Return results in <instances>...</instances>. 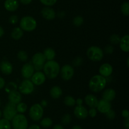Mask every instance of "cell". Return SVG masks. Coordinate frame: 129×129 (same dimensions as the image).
I'll use <instances>...</instances> for the list:
<instances>
[{
    "label": "cell",
    "mask_w": 129,
    "mask_h": 129,
    "mask_svg": "<svg viewBox=\"0 0 129 129\" xmlns=\"http://www.w3.org/2000/svg\"><path fill=\"white\" fill-rule=\"evenodd\" d=\"M12 126L14 129H27L28 121L26 116L23 114H17L13 118Z\"/></svg>",
    "instance_id": "obj_5"
},
{
    "label": "cell",
    "mask_w": 129,
    "mask_h": 129,
    "mask_svg": "<svg viewBox=\"0 0 129 129\" xmlns=\"http://www.w3.org/2000/svg\"><path fill=\"white\" fill-rule=\"evenodd\" d=\"M44 115V109L40 104L32 105L29 111V115L34 121H39L42 118Z\"/></svg>",
    "instance_id": "obj_6"
},
{
    "label": "cell",
    "mask_w": 129,
    "mask_h": 129,
    "mask_svg": "<svg viewBox=\"0 0 129 129\" xmlns=\"http://www.w3.org/2000/svg\"><path fill=\"white\" fill-rule=\"evenodd\" d=\"M121 11L125 16L129 15V3L128 2H124L121 6Z\"/></svg>",
    "instance_id": "obj_30"
},
{
    "label": "cell",
    "mask_w": 129,
    "mask_h": 129,
    "mask_svg": "<svg viewBox=\"0 0 129 129\" xmlns=\"http://www.w3.org/2000/svg\"><path fill=\"white\" fill-rule=\"evenodd\" d=\"M71 121V116L69 114H66L62 118V122L65 125L70 123Z\"/></svg>",
    "instance_id": "obj_35"
},
{
    "label": "cell",
    "mask_w": 129,
    "mask_h": 129,
    "mask_svg": "<svg viewBox=\"0 0 129 129\" xmlns=\"http://www.w3.org/2000/svg\"><path fill=\"white\" fill-rule=\"evenodd\" d=\"M31 78V81L32 82V83L36 85H42L46 80V77H45V74L41 72H37L34 73Z\"/></svg>",
    "instance_id": "obj_11"
},
{
    "label": "cell",
    "mask_w": 129,
    "mask_h": 129,
    "mask_svg": "<svg viewBox=\"0 0 129 129\" xmlns=\"http://www.w3.org/2000/svg\"><path fill=\"white\" fill-rule=\"evenodd\" d=\"M50 94L53 99H58L62 94V91L59 86H54L50 89Z\"/></svg>",
    "instance_id": "obj_23"
},
{
    "label": "cell",
    "mask_w": 129,
    "mask_h": 129,
    "mask_svg": "<svg viewBox=\"0 0 129 129\" xmlns=\"http://www.w3.org/2000/svg\"><path fill=\"white\" fill-rule=\"evenodd\" d=\"M88 114H89V116L92 118H94L95 117L96 115L97 114V111L96 110L95 108H91L89 110V112H88Z\"/></svg>",
    "instance_id": "obj_40"
},
{
    "label": "cell",
    "mask_w": 129,
    "mask_h": 129,
    "mask_svg": "<svg viewBox=\"0 0 129 129\" xmlns=\"http://www.w3.org/2000/svg\"><path fill=\"white\" fill-rule=\"evenodd\" d=\"M74 114L78 118L83 120L86 118L88 116V111L85 107L83 106H77L74 108Z\"/></svg>",
    "instance_id": "obj_13"
},
{
    "label": "cell",
    "mask_w": 129,
    "mask_h": 129,
    "mask_svg": "<svg viewBox=\"0 0 129 129\" xmlns=\"http://www.w3.org/2000/svg\"><path fill=\"white\" fill-rule=\"evenodd\" d=\"M34 66L31 64L30 63H26L21 68V75L23 77H24L26 79L31 78V76L34 73Z\"/></svg>",
    "instance_id": "obj_12"
},
{
    "label": "cell",
    "mask_w": 129,
    "mask_h": 129,
    "mask_svg": "<svg viewBox=\"0 0 129 129\" xmlns=\"http://www.w3.org/2000/svg\"><path fill=\"white\" fill-rule=\"evenodd\" d=\"M16 111L17 112L20 113H23L27 110V106L24 102H20L16 106Z\"/></svg>",
    "instance_id": "obj_31"
},
{
    "label": "cell",
    "mask_w": 129,
    "mask_h": 129,
    "mask_svg": "<svg viewBox=\"0 0 129 129\" xmlns=\"http://www.w3.org/2000/svg\"><path fill=\"white\" fill-rule=\"evenodd\" d=\"M73 63L76 67H79V66L81 65V64L83 63V59L81 57H77L73 60Z\"/></svg>",
    "instance_id": "obj_38"
},
{
    "label": "cell",
    "mask_w": 129,
    "mask_h": 129,
    "mask_svg": "<svg viewBox=\"0 0 129 129\" xmlns=\"http://www.w3.org/2000/svg\"><path fill=\"white\" fill-rule=\"evenodd\" d=\"M124 126L126 129L129 128V118H125V120L124 121Z\"/></svg>",
    "instance_id": "obj_44"
},
{
    "label": "cell",
    "mask_w": 129,
    "mask_h": 129,
    "mask_svg": "<svg viewBox=\"0 0 129 129\" xmlns=\"http://www.w3.org/2000/svg\"><path fill=\"white\" fill-rule=\"evenodd\" d=\"M120 37L118 35V34H112L110 37V40L111 43L113 44H118L120 42Z\"/></svg>",
    "instance_id": "obj_34"
},
{
    "label": "cell",
    "mask_w": 129,
    "mask_h": 129,
    "mask_svg": "<svg viewBox=\"0 0 129 129\" xmlns=\"http://www.w3.org/2000/svg\"><path fill=\"white\" fill-rule=\"evenodd\" d=\"M52 120L50 118H44L40 121V125L44 128H49L52 125Z\"/></svg>",
    "instance_id": "obj_27"
},
{
    "label": "cell",
    "mask_w": 129,
    "mask_h": 129,
    "mask_svg": "<svg viewBox=\"0 0 129 129\" xmlns=\"http://www.w3.org/2000/svg\"><path fill=\"white\" fill-rule=\"evenodd\" d=\"M17 88H18L17 85H16L15 82H9V83L6 85L5 89H6V92L10 93V92H12V91H16V90H17Z\"/></svg>",
    "instance_id": "obj_29"
},
{
    "label": "cell",
    "mask_w": 129,
    "mask_h": 129,
    "mask_svg": "<svg viewBox=\"0 0 129 129\" xmlns=\"http://www.w3.org/2000/svg\"><path fill=\"white\" fill-rule=\"evenodd\" d=\"M44 55L45 56L46 60L50 61L53 60L55 57V52L52 48H48L44 50Z\"/></svg>",
    "instance_id": "obj_25"
},
{
    "label": "cell",
    "mask_w": 129,
    "mask_h": 129,
    "mask_svg": "<svg viewBox=\"0 0 129 129\" xmlns=\"http://www.w3.org/2000/svg\"><path fill=\"white\" fill-rule=\"evenodd\" d=\"M16 106V104H14L11 102H8L5 106L3 110V116L5 119L10 121L17 115Z\"/></svg>",
    "instance_id": "obj_7"
},
{
    "label": "cell",
    "mask_w": 129,
    "mask_h": 129,
    "mask_svg": "<svg viewBox=\"0 0 129 129\" xmlns=\"http://www.w3.org/2000/svg\"><path fill=\"white\" fill-rule=\"evenodd\" d=\"M116 96L115 91L113 89H107L103 92V99L107 101L111 102L113 101Z\"/></svg>",
    "instance_id": "obj_21"
},
{
    "label": "cell",
    "mask_w": 129,
    "mask_h": 129,
    "mask_svg": "<svg viewBox=\"0 0 129 129\" xmlns=\"http://www.w3.org/2000/svg\"><path fill=\"white\" fill-rule=\"evenodd\" d=\"M74 74V68L69 64H65L60 70V75L63 80L66 81L69 80L73 78Z\"/></svg>",
    "instance_id": "obj_10"
},
{
    "label": "cell",
    "mask_w": 129,
    "mask_h": 129,
    "mask_svg": "<svg viewBox=\"0 0 129 129\" xmlns=\"http://www.w3.org/2000/svg\"><path fill=\"white\" fill-rule=\"evenodd\" d=\"M43 68L45 77H47L50 79L57 77L60 70L59 63L54 60L48 61L44 64Z\"/></svg>",
    "instance_id": "obj_1"
},
{
    "label": "cell",
    "mask_w": 129,
    "mask_h": 129,
    "mask_svg": "<svg viewBox=\"0 0 129 129\" xmlns=\"http://www.w3.org/2000/svg\"><path fill=\"white\" fill-rule=\"evenodd\" d=\"M128 61H129V58H128V59H127V67H129V64H128Z\"/></svg>",
    "instance_id": "obj_52"
},
{
    "label": "cell",
    "mask_w": 129,
    "mask_h": 129,
    "mask_svg": "<svg viewBox=\"0 0 129 129\" xmlns=\"http://www.w3.org/2000/svg\"><path fill=\"white\" fill-rule=\"evenodd\" d=\"M53 129H64V127H63L61 125L57 124V125H55V126L53 127Z\"/></svg>",
    "instance_id": "obj_48"
},
{
    "label": "cell",
    "mask_w": 129,
    "mask_h": 129,
    "mask_svg": "<svg viewBox=\"0 0 129 129\" xmlns=\"http://www.w3.org/2000/svg\"><path fill=\"white\" fill-rule=\"evenodd\" d=\"M99 72L103 77H109L113 72V67L109 63H104L100 67Z\"/></svg>",
    "instance_id": "obj_16"
},
{
    "label": "cell",
    "mask_w": 129,
    "mask_h": 129,
    "mask_svg": "<svg viewBox=\"0 0 129 129\" xmlns=\"http://www.w3.org/2000/svg\"><path fill=\"white\" fill-rule=\"evenodd\" d=\"M105 114L107 118H108L109 120H113L115 118V112L113 110H112V109H110L109 111H107Z\"/></svg>",
    "instance_id": "obj_37"
},
{
    "label": "cell",
    "mask_w": 129,
    "mask_h": 129,
    "mask_svg": "<svg viewBox=\"0 0 129 129\" xmlns=\"http://www.w3.org/2000/svg\"><path fill=\"white\" fill-rule=\"evenodd\" d=\"M10 121L6 119H0V129H11Z\"/></svg>",
    "instance_id": "obj_28"
},
{
    "label": "cell",
    "mask_w": 129,
    "mask_h": 129,
    "mask_svg": "<svg viewBox=\"0 0 129 129\" xmlns=\"http://www.w3.org/2000/svg\"><path fill=\"white\" fill-rule=\"evenodd\" d=\"M17 57L20 61L22 62H25L27 61L28 59V54L24 51H20L18 53Z\"/></svg>",
    "instance_id": "obj_32"
},
{
    "label": "cell",
    "mask_w": 129,
    "mask_h": 129,
    "mask_svg": "<svg viewBox=\"0 0 129 129\" xmlns=\"http://www.w3.org/2000/svg\"><path fill=\"white\" fill-rule=\"evenodd\" d=\"M46 59L44 54L42 53H35L32 57V63L34 64V68L35 70H40L44 67Z\"/></svg>",
    "instance_id": "obj_8"
},
{
    "label": "cell",
    "mask_w": 129,
    "mask_h": 129,
    "mask_svg": "<svg viewBox=\"0 0 129 129\" xmlns=\"http://www.w3.org/2000/svg\"><path fill=\"white\" fill-rule=\"evenodd\" d=\"M105 52L107 53V54H112V53H113V48L112 46L108 45L106 47L105 49Z\"/></svg>",
    "instance_id": "obj_41"
},
{
    "label": "cell",
    "mask_w": 129,
    "mask_h": 129,
    "mask_svg": "<svg viewBox=\"0 0 129 129\" xmlns=\"http://www.w3.org/2000/svg\"><path fill=\"white\" fill-rule=\"evenodd\" d=\"M0 70L3 74L6 75H10L13 72V66L7 61H3L0 63Z\"/></svg>",
    "instance_id": "obj_17"
},
{
    "label": "cell",
    "mask_w": 129,
    "mask_h": 129,
    "mask_svg": "<svg viewBox=\"0 0 129 129\" xmlns=\"http://www.w3.org/2000/svg\"><path fill=\"white\" fill-rule=\"evenodd\" d=\"M40 105H41L42 107H45V106L47 105V102L46 100H42L41 102V104Z\"/></svg>",
    "instance_id": "obj_49"
},
{
    "label": "cell",
    "mask_w": 129,
    "mask_h": 129,
    "mask_svg": "<svg viewBox=\"0 0 129 129\" xmlns=\"http://www.w3.org/2000/svg\"><path fill=\"white\" fill-rule=\"evenodd\" d=\"M41 14L43 17L47 20H54L55 18V16H56V13H55L54 9L51 8L49 6L44 8L42 10Z\"/></svg>",
    "instance_id": "obj_15"
},
{
    "label": "cell",
    "mask_w": 129,
    "mask_h": 129,
    "mask_svg": "<svg viewBox=\"0 0 129 129\" xmlns=\"http://www.w3.org/2000/svg\"><path fill=\"white\" fill-rule=\"evenodd\" d=\"M87 56L90 60L100 61L104 56L103 51L98 46H91L87 50Z\"/></svg>",
    "instance_id": "obj_4"
},
{
    "label": "cell",
    "mask_w": 129,
    "mask_h": 129,
    "mask_svg": "<svg viewBox=\"0 0 129 129\" xmlns=\"http://www.w3.org/2000/svg\"><path fill=\"white\" fill-rule=\"evenodd\" d=\"M31 1H32V0H20V2H21L23 5H29V4L31 2Z\"/></svg>",
    "instance_id": "obj_45"
},
{
    "label": "cell",
    "mask_w": 129,
    "mask_h": 129,
    "mask_svg": "<svg viewBox=\"0 0 129 129\" xmlns=\"http://www.w3.org/2000/svg\"><path fill=\"white\" fill-rule=\"evenodd\" d=\"M34 90V85L31 80L28 79L24 80L19 86V91L23 94H30Z\"/></svg>",
    "instance_id": "obj_9"
},
{
    "label": "cell",
    "mask_w": 129,
    "mask_h": 129,
    "mask_svg": "<svg viewBox=\"0 0 129 129\" xmlns=\"http://www.w3.org/2000/svg\"><path fill=\"white\" fill-rule=\"evenodd\" d=\"M20 28L23 31L31 32L37 27V22L35 18L30 16L23 17L20 20Z\"/></svg>",
    "instance_id": "obj_3"
},
{
    "label": "cell",
    "mask_w": 129,
    "mask_h": 129,
    "mask_svg": "<svg viewBox=\"0 0 129 129\" xmlns=\"http://www.w3.org/2000/svg\"><path fill=\"white\" fill-rule=\"evenodd\" d=\"M96 108L102 113H106L107 111H108L112 108V104H111L110 102L102 99L98 101Z\"/></svg>",
    "instance_id": "obj_14"
},
{
    "label": "cell",
    "mask_w": 129,
    "mask_h": 129,
    "mask_svg": "<svg viewBox=\"0 0 129 129\" xmlns=\"http://www.w3.org/2000/svg\"><path fill=\"white\" fill-rule=\"evenodd\" d=\"M122 116L124 118H129L128 116H129V113H128V111L127 110H124L122 111Z\"/></svg>",
    "instance_id": "obj_42"
},
{
    "label": "cell",
    "mask_w": 129,
    "mask_h": 129,
    "mask_svg": "<svg viewBox=\"0 0 129 129\" xmlns=\"http://www.w3.org/2000/svg\"><path fill=\"white\" fill-rule=\"evenodd\" d=\"M18 21V18L16 15H12L10 18V22L12 24H15Z\"/></svg>",
    "instance_id": "obj_39"
},
{
    "label": "cell",
    "mask_w": 129,
    "mask_h": 129,
    "mask_svg": "<svg viewBox=\"0 0 129 129\" xmlns=\"http://www.w3.org/2000/svg\"><path fill=\"white\" fill-rule=\"evenodd\" d=\"M1 116H2V113H1V110H0V118H1Z\"/></svg>",
    "instance_id": "obj_53"
},
{
    "label": "cell",
    "mask_w": 129,
    "mask_h": 129,
    "mask_svg": "<svg viewBox=\"0 0 129 129\" xmlns=\"http://www.w3.org/2000/svg\"><path fill=\"white\" fill-rule=\"evenodd\" d=\"M57 1V0H40V1L43 5H45L47 6H53V5L56 3Z\"/></svg>",
    "instance_id": "obj_36"
},
{
    "label": "cell",
    "mask_w": 129,
    "mask_h": 129,
    "mask_svg": "<svg viewBox=\"0 0 129 129\" xmlns=\"http://www.w3.org/2000/svg\"><path fill=\"white\" fill-rule=\"evenodd\" d=\"M5 85V81L3 78L0 77V89L3 88Z\"/></svg>",
    "instance_id": "obj_43"
},
{
    "label": "cell",
    "mask_w": 129,
    "mask_h": 129,
    "mask_svg": "<svg viewBox=\"0 0 129 129\" xmlns=\"http://www.w3.org/2000/svg\"><path fill=\"white\" fill-rule=\"evenodd\" d=\"M64 104L66 106H69V107H72L74 106L76 104V100L73 97L71 96H67L66 97L64 98Z\"/></svg>",
    "instance_id": "obj_26"
},
{
    "label": "cell",
    "mask_w": 129,
    "mask_h": 129,
    "mask_svg": "<svg viewBox=\"0 0 129 129\" xmlns=\"http://www.w3.org/2000/svg\"><path fill=\"white\" fill-rule=\"evenodd\" d=\"M27 129H40V128L38 125L34 124V125H31V126H29Z\"/></svg>",
    "instance_id": "obj_46"
},
{
    "label": "cell",
    "mask_w": 129,
    "mask_h": 129,
    "mask_svg": "<svg viewBox=\"0 0 129 129\" xmlns=\"http://www.w3.org/2000/svg\"><path fill=\"white\" fill-rule=\"evenodd\" d=\"M4 5L6 10L9 11H14L18 9L19 3L18 0H6Z\"/></svg>",
    "instance_id": "obj_20"
},
{
    "label": "cell",
    "mask_w": 129,
    "mask_h": 129,
    "mask_svg": "<svg viewBox=\"0 0 129 129\" xmlns=\"http://www.w3.org/2000/svg\"><path fill=\"white\" fill-rule=\"evenodd\" d=\"M23 35V30L20 27H15L11 33V36L15 40H19Z\"/></svg>",
    "instance_id": "obj_24"
},
{
    "label": "cell",
    "mask_w": 129,
    "mask_h": 129,
    "mask_svg": "<svg viewBox=\"0 0 129 129\" xmlns=\"http://www.w3.org/2000/svg\"><path fill=\"white\" fill-rule=\"evenodd\" d=\"M120 47L123 51L128 53L129 51V36L128 35H125L121 38L120 40Z\"/></svg>",
    "instance_id": "obj_22"
},
{
    "label": "cell",
    "mask_w": 129,
    "mask_h": 129,
    "mask_svg": "<svg viewBox=\"0 0 129 129\" xmlns=\"http://www.w3.org/2000/svg\"><path fill=\"white\" fill-rule=\"evenodd\" d=\"M84 101H85V102L86 103V104L88 106H89L91 108H96L98 103V99L96 98V96H94L93 94L87 95L85 97V98H84Z\"/></svg>",
    "instance_id": "obj_19"
},
{
    "label": "cell",
    "mask_w": 129,
    "mask_h": 129,
    "mask_svg": "<svg viewBox=\"0 0 129 129\" xmlns=\"http://www.w3.org/2000/svg\"><path fill=\"white\" fill-rule=\"evenodd\" d=\"M8 99L10 101V102L16 105L21 102V96L20 92H18L17 91H12L9 93Z\"/></svg>",
    "instance_id": "obj_18"
},
{
    "label": "cell",
    "mask_w": 129,
    "mask_h": 129,
    "mask_svg": "<svg viewBox=\"0 0 129 129\" xmlns=\"http://www.w3.org/2000/svg\"><path fill=\"white\" fill-rule=\"evenodd\" d=\"M83 99L81 98H78V99L76 100V103L78 104V106H82V104H83Z\"/></svg>",
    "instance_id": "obj_47"
},
{
    "label": "cell",
    "mask_w": 129,
    "mask_h": 129,
    "mask_svg": "<svg viewBox=\"0 0 129 129\" xmlns=\"http://www.w3.org/2000/svg\"><path fill=\"white\" fill-rule=\"evenodd\" d=\"M107 84V80L105 77L96 75L90 79L89 82V87L91 91L94 92H98L104 89Z\"/></svg>",
    "instance_id": "obj_2"
},
{
    "label": "cell",
    "mask_w": 129,
    "mask_h": 129,
    "mask_svg": "<svg viewBox=\"0 0 129 129\" xmlns=\"http://www.w3.org/2000/svg\"><path fill=\"white\" fill-rule=\"evenodd\" d=\"M4 34H5V31H4L3 29V28L0 26V37H2L3 35H4Z\"/></svg>",
    "instance_id": "obj_50"
},
{
    "label": "cell",
    "mask_w": 129,
    "mask_h": 129,
    "mask_svg": "<svg viewBox=\"0 0 129 129\" xmlns=\"http://www.w3.org/2000/svg\"><path fill=\"white\" fill-rule=\"evenodd\" d=\"M73 24L74 25H75L76 27H79L83 24L84 22V19L82 16H77L73 19Z\"/></svg>",
    "instance_id": "obj_33"
},
{
    "label": "cell",
    "mask_w": 129,
    "mask_h": 129,
    "mask_svg": "<svg viewBox=\"0 0 129 129\" xmlns=\"http://www.w3.org/2000/svg\"><path fill=\"white\" fill-rule=\"evenodd\" d=\"M72 129H82V128L79 125H75V126L72 128Z\"/></svg>",
    "instance_id": "obj_51"
}]
</instances>
